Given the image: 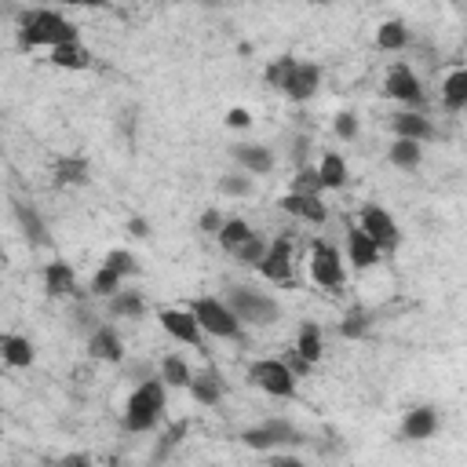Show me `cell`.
Listing matches in <instances>:
<instances>
[{
  "instance_id": "obj_1",
  "label": "cell",
  "mask_w": 467,
  "mask_h": 467,
  "mask_svg": "<svg viewBox=\"0 0 467 467\" xmlns=\"http://www.w3.org/2000/svg\"><path fill=\"white\" fill-rule=\"evenodd\" d=\"M15 33H18V47H26V51L80 40L77 26L55 7H22L18 18H15Z\"/></svg>"
},
{
  "instance_id": "obj_2",
  "label": "cell",
  "mask_w": 467,
  "mask_h": 467,
  "mask_svg": "<svg viewBox=\"0 0 467 467\" xmlns=\"http://www.w3.org/2000/svg\"><path fill=\"white\" fill-rule=\"evenodd\" d=\"M164 405H168V387L161 376H146L135 383L128 405H124V431L131 434H146L157 427V420L164 416Z\"/></svg>"
},
{
  "instance_id": "obj_3",
  "label": "cell",
  "mask_w": 467,
  "mask_h": 467,
  "mask_svg": "<svg viewBox=\"0 0 467 467\" xmlns=\"http://www.w3.org/2000/svg\"><path fill=\"white\" fill-rule=\"evenodd\" d=\"M226 303H230V310L237 314L241 325H259L263 328V325H274L281 317L277 299L270 292H259V288H248V285H234L226 292Z\"/></svg>"
},
{
  "instance_id": "obj_4",
  "label": "cell",
  "mask_w": 467,
  "mask_h": 467,
  "mask_svg": "<svg viewBox=\"0 0 467 467\" xmlns=\"http://www.w3.org/2000/svg\"><path fill=\"white\" fill-rule=\"evenodd\" d=\"M190 310H193V317H197L201 332L219 336V339H237V336H241V321H237V314L230 310V303H226V299L201 296V299H193V303H190Z\"/></svg>"
},
{
  "instance_id": "obj_5",
  "label": "cell",
  "mask_w": 467,
  "mask_h": 467,
  "mask_svg": "<svg viewBox=\"0 0 467 467\" xmlns=\"http://www.w3.org/2000/svg\"><path fill=\"white\" fill-rule=\"evenodd\" d=\"M296 379L299 376L281 358H259V361L248 365V383L266 390V394H274V398H292L296 394Z\"/></svg>"
},
{
  "instance_id": "obj_6",
  "label": "cell",
  "mask_w": 467,
  "mask_h": 467,
  "mask_svg": "<svg viewBox=\"0 0 467 467\" xmlns=\"http://www.w3.org/2000/svg\"><path fill=\"white\" fill-rule=\"evenodd\" d=\"M241 441L248 445V449H259V452H274V449H292V445H303L306 438H303V431L296 427V423H288V420H263V423H255V427H248L244 434H241Z\"/></svg>"
},
{
  "instance_id": "obj_7",
  "label": "cell",
  "mask_w": 467,
  "mask_h": 467,
  "mask_svg": "<svg viewBox=\"0 0 467 467\" xmlns=\"http://www.w3.org/2000/svg\"><path fill=\"white\" fill-rule=\"evenodd\" d=\"M383 91H387V99L401 102L405 109H423V102H427V91H423V84H420V77H416V69L409 62H394L387 69Z\"/></svg>"
},
{
  "instance_id": "obj_8",
  "label": "cell",
  "mask_w": 467,
  "mask_h": 467,
  "mask_svg": "<svg viewBox=\"0 0 467 467\" xmlns=\"http://www.w3.org/2000/svg\"><path fill=\"white\" fill-rule=\"evenodd\" d=\"M292 252H296V237H292V230H285L274 241H266V252H263V259H259L255 270L266 281H274V285H292L296 281L292 277Z\"/></svg>"
},
{
  "instance_id": "obj_9",
  "label": "cell",
  "mask_w": 467,
  "mask_h": 467,
  "mask_svg": "<svg viewBox=\"0 0 467 467\" xmlns=\"http://www.w3.org/2000/svg\"><path fill=\"white\" fill-rule=\"evenodd\" d=\"M310 277H314V285H321V288H339L343 281H347V266H343V255H339V248L332 244V241H314L310 244Z\"/></svg>"
},
{
  "instance_id": "obj_10",
  "label": "cell",
  "mask_w": 467,
  "mask_h": 467,
  "mask_svg": "<svg viewBox=\"0 0 467 467\" xmlns=\"http://www.w3.org/2000/svg\"><path fill=\"white\" fill-rule=\"evenodd\" d=\"M376 244H379V252H394L398 244H401V230H398V223H394V215L387 212V208H379V204H365L361 208V223H358Z\"/></svg>"
},
{
  "instance_id": "obj_11",
  "label": "cell",
  "mask_w": 467,
  "mask_h": 467,
  "mask_svg": "<svg viewBox=\"0 0 467 467\" xmlns=\"http://www.w3.org/2000/svg\"><path fill=\"white\" fill-rule=\"evenodd\" d=\"M157 321H161V328H164L171 339L204 350V332H201V325H197V317H193L190 306H164V310L157 314Z\"/></svg>"
},
{
  "instance_id": "obj_12",
  "label": "cell",
  "mask_w": 467,
  "mask_h": 467,
  "mask_svg": "<svg viewBox=\"0 0 467 467\" xmlns=\"http://www.w3.org/2000/svg\"><path fill=\"white\" fill-rule=\"evenodd\" d=\"M317 88H321V66L317 62H299L296 58V66L288 69V77L281 80V95L285 99H292V102H306V99H314L317 95Z\"/></svg>"
},
{
  "instance_id": "obj_13",
  "label": "cell",
  "mask_w": 467,
  "mask_h": 467,
  "mask_svg": "<svg viewBox=\"0 0 467 467\" xmlns=\"http://www.w3.org/2000/svg\"><path fill=\"white\" fill-rule=\"evenodd\" d=\"M277 204H281L288 215H296V219H303V223H310V226H321V223L328 219V208H325L321 193H296V190H288Z\"/></svg>"
},
{
  "instance_id": "obj_14",
  "label": "cell",
  "mask_w": 467,
  "mask_h": 467,
  "mask_svg": "<svg viewBox=\"0 0 467 467\" xmlns=\"http://www.w3.org/2000/svg\"><path fill=\"white\" fill-rule=\"evenodd\" d=\"M379 255H383L379 244H376L361 226H347V259H350L354 270H368V266H376Z\"/></svg>"
},
{
  "instance_id": "obj_15",
  "label": "cell",
  "mask_w": 467,
  "mask_h": 467,
  "mask_svg": "<svg viewBox=\"0 0 467 467\" xmlns=\"http://www.w3.org/2000/svg\"><path fill=\"white\" fill-rule=\"evenodd\" d=\"M88 354L95 358V361H120L124 358V339H120V332L113 328V325H95L91 328V336H88Z\"/></svg>"
},
{
  "instance_id": "obj_16",
  "label": "cell",
  "mask_w": 467,
  "mask_h": 467,
  "mask_svg": "<svg viewBox=\"0 0 467 467\" xmlns=\"http://www.w3.org/2000/svg\"><path fill=\"white\" fill-rule=\"evenodd\" d=\"M390 128H394V139H416V142H431L438 131L434 124L423 117V109H401L390 117Z\"/></svg>"
},
{
  "instance_id": "obj_17",
  "label": "cell",
  "mask_w": 467,
  "mask_h": 467,
  "mask_svg": "<svg viewBox=\"0 0 467 467\" xmlns=\"http://www.w3.org/2000/svg\"><path fill=\"white\" fill-rule=\"evenodd\" d=\"M44 292L51 299H73V296H80L77 292V270L69 263H62V259L47 263L44 266Z\"/></svg>"
},
{
  "instance_id": "obj_18",
  "label": "cell",
  "mask_w": 467,
  "mask_h": 467,
  "mask_svg": "<svg viewBox=\"0 0 467 467\" xmlns=\"http://www.w3.org/2000/svg\"><path fill=\"white\" fill-rule=\"evenodd\" d=\"M438 423H441V416H438L434 405H416V409H409L405 420H401V438L423 441V438H431V434L438 431Z\"/></svg>"
},
{
  "instance_id": "obj_19",
  "label": "cell",
  "mask_w": 467,
  "mask_h": 467,
  "mask_svg": "<svg viewBox=\"0 0 467 467\" xmlns=\"http://www.w3.org/2000/svg\"><path fill=\"white\" fill-rule=\"evenodd\" d=\"M234 161L248 171V175H266L274 168V150L270 146H259V142H237L234 150Z\"/></svg>"
},
{
  "instance_id": "obj_20",
  "label": "cell",
  "mask_w": 467,
  "mask_h": 467,
  "mask_svg": "<svg viewBox=\"0 0 467 467\" xmlns=\"http://www.w3.org/2000/svg\"><path fill=\"white\" fill-rule=\"evenodd\" d=\"M186 390H190V394H193V401H197V405H204V409H212V405H219V401H223V379H219V372H215V368L193 372V376H190V383H186Z\"/></svg>"
},
{
  "instance_id": "obj_21",
  "label": "cell",
  "mask_w": 467,
  "mask_h": 467,
  "mask_svg": "<svg viewBox=\"0 0 467 467\" xmlns=\"http://www.w3.org/2000/svg\"><path fill=\"white\" fill-rule=\"evenodd\" d=\"M11 204H15V219H18L22 234L29 237V244H36V248L51 244V237H47V226H44L40 212H36V208H33L29 201H11Z\"/></svg>"
},
{
  "instance_id": "obj_22",
  "label": "cell",
  "mask_w": 467,
  "mask_h": 467,
  "mask_svg": "<svg viewBox=\"0 0 467 467\" xmlns=\"http://www.w3.org/2000/svg\"><path fill=\"white\" fill-rule=\"evenodd\" d=\"M47 62L58 66V69H88L91 66V51L80 47V40H66V44L47 47Z\"/></svg>"
},
{
  "instance_id": "obj_23",
  "label": "cell",
  "mask_w": 467,
  "mask_h": 467,
  "mask_svg": "<svg viewBox=\"0 0 467 467\" xmlns=\"http://www.w3.org/2000/svg\"><path fill=\"white\" fill-rule=\"evenodd\" d=\"M0 358H4L7 365H15V368H26V365H33L36 350H33V343H29L26 336L4 332V336H0Z\"/></svg>"
},
{
  "instance_id": "obj_24",
  "label": "cell",
  "mask_w": 467,
  "mask_h": 467,
  "mask_svg": "<svg viewBox=\"0 0 467 467\" xmlns=\"http://www.w3.org/2000/svg\"><path fill=\"white\" fill-rule=\"evenodd\" d=\"M441 106H445L449 113L467 109V69H452V73L441 80Z\"/></svg>"
},
{
  "instance_id": "obj_25",
  "label": "cell",
  "mask_w": 467,
  "mask_h": 467,
  "mask_svg": "<svg viewBox=\"0 0 467 467\" xmlns=\"http://www.w3.org/2000/svg\"><path fill=\"white\" fill-rule=\"evenodd\" d=\"M88 161L84 157H58L55 168H51V182L55 186H80L88 182Z\"/></svg>"
},
{
  "instance_id": "obj_26",
  "label": "cell",
  "mask_w": 467,
  "mask_h": 467,
  "mask_svg": "<svg viewBox=\"0 0 467 467\" xmlns=\"http://www.w3.org/2000/svg\"><path fill=\"white\" fill-rule=\"evenodd\" d=\"M387 157H390L394 168H401V171H416L420 161H423V142H416V139H394Z\"/></svg>"
},
{
  "instance_id": "obj_27",
  "label": "cell",
  "mask_w": 467,
  "mask_h": 467,
  "mask_svg": "<svg viewBox=\"0 0 467 467\" xmlns=\"http://www.w3.org/2000/svg\"><path fill=\"white\" fill-rule=\"evenodd\" d=\"M317 175H321V186H325V190H343V186H347V161L328 150V153H321V161H317Z\"/></svg>"
},
{
  "instance_id": "obj_28",
  "label": "cell",
  "mask_w": 467,
  "mask_h": 467,
  "mask_svg": "<svg viewBox=\"0 0 467 467\" xmlns=\"http://www.w3.org/2000/svg\"><path fill=\"white\" fill-rule=\"evenodd\" d=\"M405 44H409V26L401 18L379 22V29H376V47L379 51H401Z\"/></svg>"
},
{
  "instance_id": "obj_29",
  "label": "cell",
  "mask_w": 467,
  "mask_h": 467,
  "mask_svg": "<svg viewBox=\"0 0 467 467\" xmlns=\"http://www.w3.org/2000/svg\"><path fill=\"white\" fill-rule=\"evenodd\" d=\"M296 354L303 358V361H321V328L314 325V321H303L299 325V336H296Z\"/></svg>"
},
{
  "instance_id": "obj_30",
  "label": "cell",
  "mask_w": 467,
  "mask_h": 467,
  "mask_svg": "<svg viewBox=\"0 0 467 467\" xmlns=\"http://www.w3.org/2000/svg\"><path fill=\"white\" fill-rule=\"evenodd\" d=\"M142 310H146V303H142V296L131 292V288H117V292L109 296V314H113V317H139Z\"/></svg>"
},
{
  "instance_id": "obj_31",
  "label": "cell",
  "mask_w": 467,
  "mask_h": 467,
  "mask_svg": "<svg viewBox=\"0 0 467 467\" xmlns=\"http://www.w3.org/2000/svg\"><path fill=\"white\" fill-rule=\"evenodd\" d=\"M248 234H252V226H248L241 215H230V219H223V226H219V234H215V241H219L226 252H234Z\"/></svg>"
},
{
  "instance_id": "obj_32",
  "label": "cell",
  "mask_w": 467,
  "mask_h": 467,
  "mask_svg": "<svg viewBox=\"0 0 467 467\" xmlns=\"http://www.w3.org/2000/svg\"><path fill=\"white\" fill-rule=\"evenodd\" d=\"M190 365L179 358V354H164L161 358V379H164V387H186L190 383Z\"/></svg>"
},
{
  "instance_id": "obj_33",
  "label": "cell",
  "mask_w": 467,
  "mask_h": 467,
  "mask_svg": "<svg viewBox=\"0 0 467 467\" xmlns=\"http://www.w3.org/2000/svg\"><path fill=\"white\" fill-rule=\"evenodd\" d=\"M263 252H266V237L252 230V234H248V237H244V241H241V244H237V248H234L230 255H234L237 263H244V266H259Z\"/></svg>"
},
{
  "instance_id": "obj_34",
  "label": "cell",
  "mask_w": 467,
  "mask_h": 467,
  "mask_svg": "<svg viewBox=\"0 0 467 467\" xmlns=\"http://www.w3.org/2000/svg\"><path fill=\"white\" fill-rule=\"evenodd\" d=\"M120 274L117 270H109V266H99L95 274H91V281H88V296H102V299H109L117 288H120Z\"/></svg>"
},
{
  "instance_id": "obj_35",
  "label": "cell",
  "mask_w": 467,
  "mask_h": 467,
  "mask_svg": "<svg viewBox=\"0 0 467 467\" xmlns=\"http://www.w3.org/2000/svg\"><path fill=\"white\" fill-rule=\"evenodd\" d=\"M368 310H361V306H350L347 314H343V321H339V332L343 336H350V339H358V336H365L368 332Z\"/></svg>"
},
{
  "instance_id": "obj_36",
  "label": "cell",
  "mask_w": 467,
  "mask_h": 467,
  "mask_svg": "<svg viewBox=\"0 0 467 467\" xmlns=\"http://www.w3.org/2000/svg\"><path fill=\"white\" fill-rule=\"evenodd\" d=\"M102 266H109V270H117L120 277H131V274H139V263H135V255H131L128 248H113V252H106V259H102Z\"/></svg>"
},
{
  "instance_id": "obj_37",
  "label": "cell",
  "mask_w": 467,
  "mask_h": 467,
  "mask_svg": "<svg viewBox=\"0 0 467 467\" xmlns=\"http://www.w3.org/2000/svg\"><path fill=\"white\" fill-rule=\"evenodd\" d=\"M292 190H296V193H321L325 186H321V175H317V168H310V164H299V171H296V179H292Z\"/></svg>"
},
{
  "instance_id": "obj_38",
  "label": "cell",
  "mask_w": 467,
  "mask_h": 467,
  "mask_svg": "<svg viewBox=\"0 0 467 467\" xmlns=\"http://www.w3.org/2000/svg\"><path fill=\"white\" fill-rule=\"evenodd\" d=\"M219 193H226V197H248V193H252V179L230 171V175L219 179Z\"/></svg>"
},
{
  "instance_id": "obj_39",
  "label": "cell",
  "mask_w": 467,
  "mask_h": 467,
  "mask_svg": "<svg viewBox=\"0 0 467 467\" xmlns=\"http://www.w3.org/2000/svg\"><path fill=\"white\" fill-rule=\"evenodd\" d=\"M332 131H336V139H339V142H354L361 128H358V117H354V113H336Z\"/></svg>"
},
{
  "instance_id": "obj_40",
  "label": "cell",
  "mask_w": 467,
  "mask_h": 467,
  "mask_svg": "<svg viewBox=\"0 0 467 467\" xmlns=\"http://www.w3.org/2000/svg\"><path fill=\"white\" fill-rule=\"evenodd\" d=\"M292 66H296V58H292V55L274 58V62L266 66V84H270V88H281V80L288 77V69H292Z\"/></svg>"
},
{
  "instance_id": "obj_41",
  "label": "cell",
  "mask_w": 467,
  "mask_h": 467,
  "mask_svg": "<svg viewBox=\"0 0 467 467\" xmlns=\"http://www.w3.org/2000/svg\"><path fill=\"white\" fill-rule=\"evenodd\" d=\"M182 434H186V420H179L175 427H168V434H164V441H161V456H164L171 445H179V441H182Z\"/></svg>"
},
{
  "instance_id": "obj_42",
  "label": "cell",
  "mask_w": 467,
  "mask_h": 467,
  "mask_svg": "<svg viewBox=\"0 0 467 467\" xmlns=\"http://www.w3.org/2000/svg\"><path fill=\"white\" fill-rule=\"evenodd\" d=\"M219 226H223V215H219L215 208H208V212L201 215V230H204V234H219Z\"/></svg>"
},
{
  "instance_id": "obj_43",
  "label": "cell",
  "mask_w": 467,
  "mask_h": 467,
  "mask_svg": "<svg viewBox=\"0 0 467 467\" xmlns=\"http://www.w3.org/2000/svg\"><path fill=\"white\" fill-rule=\"evenodd\" d=\"M226 124H230V128H248V124H252V117H248V109L234 106V109L226 113Z\"/></svg>"
},
{
  "instance_id": "obj_44",
  "label": "cell",
  "mask_w": 467,
  "mask_h": 467,
  "mask_svg": "<svg viewBox=\"0 0 467 467\" xmlns=\"http://www.w3.org/2000/svg\"><path fill=\"white\" fill-rule=\"evenodd\" d=\"M66 7H109V0H58Z\"/></svg>"
},
{
  "instance_id": "obj_45",
  "label": "cell",
  "mask_w": 467,
  "mask_h": 467,
  "mask_svg": "<svg viewBox=\"0 0 467 467\" xmlns=\"http://www.w3.org/2000/svg\"><path fill=\"white\" fill-rule=\"evenodd\" d=\"M128 230H131V237H146V234H150V223H146V219H131Z\"/></svg>"
},
{
  "instance_id": "obj_46",
  "label": "cell",
  "mask_w": 467,
  "mask_h": 467,
  "mask_svg": "<svg viewBox=\"0 0 467 467\" xmlns=\"http://www.w3.org/2000/svg\"><path fill=\"white\" fill-rule=\"evenodd\" d=\"M306 139H296V164H303V157H306Z\"/></svg>"
},
{
  "instance_id": "obj_47",
  "label": "cell",
  "mask_w": 467,
  "mask_h": 467,
  "mask_svg": "<svg viewBox=\"0 0 467 467\" xmlns=\"http://www.w3.org/2000/svg\"><path fill=\"white\" fill-rule=\"evenodd\" d=\"M62 463H88V456H80V452H73V456H62Z\"/></svg>"
},
{
  "instance_id": "obj_48",
  "label": "cell",
  "mask_w": 467,
  "mask_h": 467,
  "mask_svg": "<svg viewBox=\"0 0 467 467\" xmlns=\"http://www.w3.org/2000/svg\"><path fill=\"white\" fill-rule=\"evenodd\" d=\"M197 4H208V7H215V4H219V0H197Z\"/></svg>"
},
{
  "instance_id": "obj_49",
  "label": "cell",
  "mask_w": 467,
  "mask_h": 467,
  "mask_svg": "<svg viewBox=\"0 0 467 467\" xmlns=\"http://www.w3.org/2000/svg\"><path fill=\"white\" fill-rule=\"evenodd\" d=\"M310 4H339V0H310Z\"/></svg>"
}]
</instances>
